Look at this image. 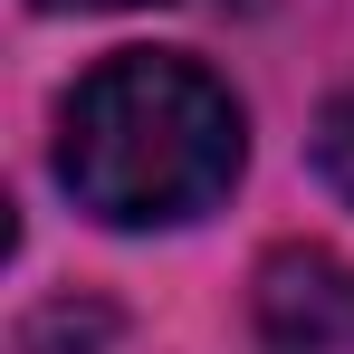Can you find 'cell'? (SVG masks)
Here are the masks:
<instances>
[{
	"label": "cell",
	"mask_w": 354,
	"mask_h": 354,
	"mask_svg": "<svg viewBox=\"0 0 354 354\" xmlns=\"http://www.w3.org/2000/svg\"><path fill=\"white\" fill-rule=\"evenodd\" d=\"M239 163H249L239 96L211 67L163 58V48H124L86 67L58 115V182L106 230L201 221L211 201H230Z\"/></svg>",
	"instance_id": "obj_1"
},
{
	"label": "cell",
	"mask_w": 354,
	"mask_h": 354,
	"mask_svg": "<svg viewBox=\"0 0 354 354\" xmlns=\"http://www.w3.org/2000/svg\"><path fill=\"white\" fill-rule=\"evenodd\" d=\"M259 354H354V268L335 249H268Z\"/></svg>",
	"instance_id": "obj_2"
},
{
	"label": "cell",
	"mask_w": 354,
	"mask_h": 354,
	"mask_svg": "<svg viewBox=\"0 0 354 354\" xmlns=\"http://www.w3.org/2000/svg\"><path fill=\"white\" fill-rule=\"evenodd\" d=\"M39 10H144V0H39Z\"/></svg>",
	"instance_id": "obj_3"
}]
</instances>
